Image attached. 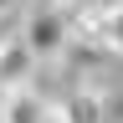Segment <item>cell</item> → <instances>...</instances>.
<instances>
[{
  "mask_svg": "<svg viewBox=\"0 0 123 123\" xmlns=\"http://www.w3.org/2000/svg\"><path fill=\"white\" fill-rule=\"evenodd\" d=\"M21 41H26V51L36 56V62L67 56V46H72V21H67V10H62V5H31L26 26H21Z\"/></svg>",
  "mask_w": 123,
  "mask_h": 123,
  "instance_id": "obj_1",
  "label": "cell"
},
{
  "mask_svg": "<svg viewBox=\"0 0 123 123\" xmlns=\"http://www.w3.org/2000/svg\"><path fill=\"white\" fill-rule=\"evenodd\" d=\"M0 123H56V108L41 98L31 82L0 92Z\"/></svg>",
  "mask_w": 123,
  "mask_h": 123,
  "instance_id": "obj_2",
  "label": "cell"
},
{
  "mask_svg": "<svg viewBox=\"0 0 123 123\" xmlns=\"http://www.w3.org/2000/svg\"><path fill=\"white\" fill-rule=\"evenodd\" d=\"M56 108V123H108V98L103 87H72Z\"/></svg>",
  "mask_w": 123,
  "mask_h": 123,
  "instance_id": "obj_3",
  "label": "cell"
},
{
  "mask_svg": "<svg viewBox=\"0 0 123 123\" xmlns=\"http://www.w3.org/2000/svg\"><path fill=\"white\" fill-rule=\"evenodd\" d=\"M36 5H118V0H36Z\"/></svg>",
  "mask_w": 123,
  "mask_h": 123,
  "instance_id": "obj_4",
  "label": "cell"
},
{
  "mask_svg": "<svg viewBox=\"0 0 123 123\" xmlns=\"http://www.w3.org/2000/svg\"><path fill=\"white\" fill-rule=\"evenodd\" d=\"M15 5H21V0H0V21H5V15H10Z\"/></svg>",
  "mask_w": 123,
  "mask_h": 123,
  "instance_id": "obj_5",
  "label": "cell"
},
{
  "mask_svg": "<svg viewBox=\"0 0 123 123\" xmlns=\"http://www.w3.org/2000/svg\"><path fill=\"white\" fill-rule=\"evenodd\" d=\"M5 41H10V36H5V21H0V46H5Z\"/></svg>",
  "mask_w": 123,
  "mask_h": 123,
  "instance_id": "obj_6",
  "label": "cell"
}]
</instances>
